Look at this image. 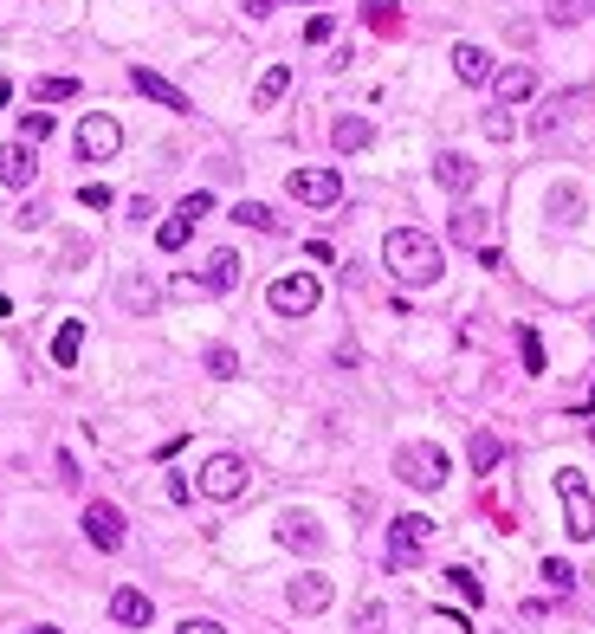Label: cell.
I'll return each mask as SVG.
<instances>
[{"label": "cell", "mask_w": 595, "mask_h": 634, "mask_svg": "<svg viewBox=\"0 0 595 634\" xmlns=\"http://www.w3.org/2000/svg\"><path fill=\"white\" fill-rule=\"evenodd\" d=\"M382 259H389V272L401 285H434L440 272H447V259H440V240L421 227H395L389 240H382Z\"/></svg>", "instance_id": "1"}, {"label": "cell", "mask_w": 595, "mask_h": 634, "mask_svg": "<svg viewBox=\"0 0 595 634\" xmlns=\"http://www.w3.org/2000/svg\"><path fill=\"white\" fill-rule=\"evenodd\" d=\"M557 499H563V531H570L576 544H589V537H595V499H589V486H583L576 466H563V473H557Z\"/></svg>", "instance_id": "2"}, {"label": "cell", "mask_w": 595, "mask_h": 634, "mask_svg": "<svg viewBox=\"0 0 595 634\" xmlns=\"http://www.w3.org/2000/svg\"><path fill=\"white\" fill-rule=\"evenodd\" d=\"M395 473L408 479L414 492H440V486H447V453L427 447V440H421V447H401L395 453Z\"/></svg>", "instance_id": "3"}, {"label": "cell", "mask_w": 595, "mask_h": 634, "mask_svg": "<svg viewBox=\"0 0 595 634\" xmlns=\"http://www.w3.org/2000/svg\"><path fill=\"white\" fill-rule=\"evenodd\" d=\"M317 298H324V285H317L311 272H285V279H272L266 305L279 311V317H311V311H317Z\"/></svg>", "instance_id": "4"}, {"label": "cell", "mask_w": 595, "mask_h": 634, "mask_svg": "<svg viewBox=\"0 0 595 634\" xmlns=\"http://www.w3.org/2000/svg\"><path fill=\"white\" fill-rule=\"evenodd\" d=\"M427 518L421 512H401L395 525H389V570H414V563H421V550H427Z\"/></svg>", "instance_id": "5"}, {"label": "cell", "mask_w": 595, "mask_h": 634, "mask_svg": "<svg viewBox=\"0 0 595 634\" xmlns=\"http://www.w3.org/2000/svg\"><path fill=\"white\" fill-rule=\"evenodd\" d=\"M201 492H207V499H220V505L240 499V492H246V460H240V453H207Z\"/></svg>", "instance_id": "6"}, {"label": "cell", "mask_w": 595, "mask_h": 634, "mask_svg": "<svg viewBox=\"0 0 595 634\" xmlns=\"http://www.w3.org/2000/svg\"><path fill=\"white\" fill-rule=\"evenodd\" d=\"M117 149H123V123L104 117V110H91V117L78 123V156H85V162H110Z\"/></svg>", "instance_id": "7"}, {"label": "cell", "mask_w": 595, "mask_h": 634, "mask_svg": "<svg viewBox=\"0 0 595 634\" xmlns=\"http://www.w3.org/2000/svg\"><path fill=\"white\" fill-rule=\"evenodd\" d=\"M292 201H304V208H337L343 201V175L337 169H292Z\"/></svg>", "instance_id": "8"}, {"label": "cell", "mask_w": 595, "mask_h": 634, "mask_svg": "<svg viewBox=\"0 0 595 634\" xmlns=\"http://www.w3.org/2000/svg\"><path fill=\"white\" fill-rule=\"evenodd\" d=\"M85 537L98 550H123V512H117V505H104V499H91L85 505Z\"/></svg>", "instance_id": "9"}, {"label": "cell", "mask_w": 595, "mask_h": 634, "mask_svg": "<svg viewBox=\"0 0 595 634\" xmlns=\"http://www.w3.org/2000/svg\"><path fill=\"white\" fill-rule=\"evenodd\" d=\"M33 175H39V162H33V143H7V149H0V188H7V195L33 188Z\"/></svg>", "instance_id": "10"}, {"label": "cell", "mask_w": 595, "mask_h": 634, "mask_svg": "<svg viewBox=\"0 0 595 634\" xmlns=\"http://www.w3.org/2000/svg\"><path fill=\"white\" fill-rule=\"evenodd\" d=\"M434 182L447 188V195H466V188L479 182V162L460 156V149H447V156H434Z\"/></svg>", "instance_id": "11"}, {"label": "cell", "mask_w": 595, "mask_h": 634, "mask_svg": "<svg viewBox=\"0 0 595 634\" xmlns=\"http://www.w3.org/2000/svg\"><path fill=\"white\" fill-rule=\"evenodd\" d=\"M130 85L143 91L149 104H162V110H188V91H182V85H169L162 72H149V65H136V72H130Z\"/></svg>", "instance_id": "12"}, {"label": "cell", "mask_w": 595, "mask_h": 634, "mask_svg": "<svg viewBox=\"0 0 595 634\" xmlns=\"http://www.w3.org/2000/svg\"><path fill=\"white\" fill-rule=\"evenodd\" d=\"M279 544L285 550H324V525L311 512H285L279 518Z\"/></svg>", "instance_id": "13"}, {"label": "cell", "mask_w": 595, "mask_h": 634, "mask_svg": "<svg viewBox=\"0 0 595 634\" xmlns=\"http://www.w3.org/2000/svg\"><path fill=\"white\" fill-rule=\"evenodd\" d=\"M583 104H589V91H563V98H550V104L531 117V130H537V136H557L563 123H570L576 110H583Z\"/></svg>", "instance_id": "14"}, {"label": "cell", "mask_w": 595, "mask_h": 634, "mask_svg": "<svg viewBox=\"0 0 595 634\" xmlns=\"http://www.w3.org/2000/svg\"><path fill=\"white\" fill-rule=\"evenodd\" d=\"M149 615L156 609H149L143 589H110V622L117 628H149Z\"/></svg>", "instance_id": "15"}, {"label": "cell", "mask_w": 595, "mask_h": 634, "mask_svg": "<svg viewBox=\"0 0 595 634\" xmlns=\"http://www.w3.org/2000/svg\"><path fill=\"white\" fill-rule=\"evenodd\" d=\"M492 91H498L505 104H524V98L537 91V72H531V65H505V72H492Z\"/></svg>", "instance_id": "16"}, {"label": "cell", "mask_w": 595, "mask_h": 634, "mask_svg": "<svg viewBox=\"0 0 595 634\" xmlns=\"http://www.w3.org/2000/svg\"><path fill=\"white\" fill-rule=\"evenodd\" d=\"M369 117H337L330 123V149H337V156H356V149H369Z\"/></svg>", "instance_id": "17"}, {"label": "cell", "mask_w": 595, "mask_h": 634, "mask_svg": "<svg viewBox=\"0 0 595 634\" xmlns=\"http://www.w3.org/2000/svg\"><path fill=\"white\" fill-rule=\"evenodd\" d=\"M292 609L298 615L330 609V576H292Z\"/></svg>", "instance_id": "18"}, {"label": "cell", "mask_w": 595, "mask_h": 634, "mask_svg": "<svg viewBox=\"0 0 595 634\" xmlns=\"http://www.w3.org/2000/svg\"><path fill=\"white\" fill-rule=\"evenodd\" d=\"M233 285H240V253L220 246V253L207 259V272H201V292H233Z\"/></svg>", "instance_id": "19"}, {"label": "cell", "mask_w": 595, "mask_h": 634, "mask_svg": "<svg viewBox=\"0 0 595 634\" xmlns=\"http://www.w3.org/2000/svg\"><path fill=\"white\" fill-rule=\"evenodd\" d=\"M78 350H85V324H78V317H65V324L52 330V363L72 369V363H78Z\"/></svg>", "instance_id": "20"}, {"label": "cell", "mask_w": 595, "mask_h": 634, "mask_svg": "<svg viewBox=\"0 0 595 634\" xmlns=\"http://www.w3.org/2000/svg\"><path fill=\"white\" fill-rule=\"evenodd\" d=\"M453 72H460V85H486V78H492L486 46H453Z\"/></svg>", "instance_id": "21"}, {"label": "cell", "mask_w": 595, "mask_h": 634, "mask_svg": "<svg viewBox=\"0 0 595 634\" xmlns=\"http://www.w3.org/2000/svg\"><path fill=\"white\" fill-rule=\"evenodd\" d=\"M466 453H473V473H492V466L505 460V440H498L492 427H479V434H473V447H466Z\"/></svg>", "instance_id": "22"}, {"label": "cell", "mask_w": 595, "mask_h": 634, "mask_svg": "<svg viewBox=\"0 0 595 634\" xmlns=\"http://www.w3.org/2000/svg\"><path fill=\"white\" fill-rule=\"evenodd\" d=\"M285 91H292V65H272V72H266V78H259V91H253V104H259V110H272V104H279V98H285Z\"/></svg>", "instance_id": "23"}, {"label": "cell", "mask_w": 595, "mask_h": 634, "mask_svg": "<svg viewBox=\"0 0 595 634\" xmlns=\"http://www.w3.org/2000/svg\"><path fill=\"white\" fill-rule=\"evenodd\" d=\"M33 98H39V104H65V98H78V78H65V72H46V78L33 85Z\"/></svg>", "instance_id": "24"}, {"label": "cell", "mask_w": 595, "mask_h": 634, "mask_svg": "<svg viewBox=\"0 0 595 634\" xmlns=\"http://www.w3.org/2000/svg\"><path fill=\"white\" fill-rule=\"evenodd\" d=\"M453 240H460V246H486V214L460 208V214H453Z\"/></svg>", "instance_id": "25"}, {"label": "cell", "mask_w": 595, "mask_h": 634, "mask_svg": "<svg viewBox=\"0 0 595 634\" xmlns=\"http://www.w3.org/2000/svg\"><path fill=\"white\" fill-rule=\"evenodd\" d=\"M233 220H240V227H253V233H272V227H279V214H272L266 201H240V208H233Z\"/></svg>", "instance_id": "26"}, {"label": "cell", "mask_w": 595, "mask_h": 634, "mask_svg": "<svg viewBox=\"0 0 595 634\" xmlns=\"http://www.w3.org/2000/svg\"><path fill=\"white\" fill-rule=\"evenodd\" d=\"M188 233H195V220H182V214H175V220H162V227H156V246H162V253H182V246H188Z\"/></svg>", "instance_id": "27"}, {"label": "cell", "mask_w": 595, "mask_h": 634, "mask_svg": "<svg viewBox=\"0 0 595 634\" xmlns=\"http://www.w3.org/2000/svg\"><path fill=\"white\" fill-rule=\"evenodd\" d=\"M363 20L376 26V33H395V26H401V13H395V0H363Z\"/></svg>", "instance_id": "28"}, {"label": "cell", "mask_w": 595, "mask_h": 634, "mask_svg": "<svg viewBox=\"0 0 595 634\" xmlns=\"http://www.w3.org/2000/svg\"><path fill=\"white\" fill-rule=\"evenodd\" d=\"M518 350H524V369H531V376H544V337H537L531 324L518 330Z\"/></svg>", "instance_id": "29"}, {"label": "cell", "mask_w": 595, "mask_h": 634, "mask_svg": "<svg viewBox=\"0 0 595 634\" xmlns=\"http://www.w3.org/2000/svg\"><path fill=\"white\" fill-rule=\"evenodd\" d=\"M123 305H130L136 317H143L149 305H156V285H149V279H123Z\"/></svg>", "instance_id": "30"}, {"label": "cell", "mask_w": 595, "mask_h": 634, "mask_svg": "<svg viewBox=\"0 0 595 634\" xmlns=\"http://www.w3.org/2000/svg\"><path fill=\"white\" fill-rule=\"evenodd\" d=\"M20 136H26V143H46V136H52V110H26V117H20Z\"/></svg>", "instance_id": "31"}, {"label": "cell", "mask_w": 595, "mask_h": 634, "mask_svg": "<svg viewBox=\"0 0 595 634\" xmlns=\"http://www.w3.org/2000/svg\"><path fill=\"white\" fill-rule=\"evenodd\" d=\"M550 214H557V220H576V214H583V195H576V188H557V195H550Z\"/></svg>", "instance_id": "32"}, {"label": "cell", "mask_w": 595, "mask_h": 634, "mask_svg": "<svg viewBox=\"0 0 595 634\" xmlns=\"http://www.w3.org/2000/svg\"><path fill=\"white\" fill-rule=\"evenodd\" d=\"M233 369H240V356H233L227 343H214V350H207V376H233Z\"/></svg>", "instance_id": "33"}, {"label": "cell", "mask_w": 595, "mask_h": 634, "mask_svg": "<svg viewBox=\"0 0 595 634\" xmlns=\"http://www.w3.org/2000/svg\"><path fill=\"white\" fill-rule=\"evenodd\" d=\"M447 583L460 589L466 602H486V589H479V576H473V570H447Z\"/></svg>", "instance_id": "34"}, {"label": "cell", "mask_w": 595, "mask_h": 634, "mask_svg": "<svg viewBox=\"0 0 595 634\" xmlns=\"http://www.w3.org/2000/svg\"><path fill=\"white\" fill-rule=\"evenodd\" d=\"M583 20V0H550V26H576Z\"/></svg>", "instance_id": "35"}, {"label": "cell", "mask_w": 595, "mask_h": 634, "mask_svg": "<svg viewBox=\"0 0 595 634\" xmlns=\"http://www.w3.org/2000/svg\"><path fill=\"white\" fill-rule=\"evenodd\" d=\"M175 214H182V220H207V214H214V195H188Z\"/></svg>", "instance_id": "36"}, {"label": "cell", "mask_w": 595, "mask_h": 634, "mask_svg": "<svg viewBox=\"0 0 595 634\" xmlns=\"http://www.w3.org/2000/svg\"><path fill=\"white\" fill-rule=\"evenodd\" d=\"M544 576H550V589H570V583H576V570H570L563 557H550V563H544Z\"/></svg>", "instance_id": "37"}, {"label": "cell", "mask_w": 595, "mask_h": 634, "mask_svg": "<svg viewBox=\"0 0 595 634\" xmlns=\"http://www.w3.org/2000/svg\"><path fill=\"white\" fill-rule=\"evenodd\" d=\"M304 39H311V46H324V39H330V13H311V20H304Z\"/></svg>", "instance_id": "38"}, {"label": "cell", "mask_w": 595, "mask_h": 634, "mask_svg": "<svg viewBox=\"0 0 595 634\" xmlns=\"http://www.w3.org/2000/svg\"><path fill=\"white\" fill-rule=\"evenodd\" d=\"M78 201H85V208H110V188L104 182H85V188H78Z\"/></svg>", "instance_id": "39"}, {"label": "cell", "mask_w": 595, "mask_h": 634, "mask_svg": "<svg viewBox=\"0 0 595 634\" xmlns=\"http://www.w3.org/2000/svg\"><path fill=\"white\" fill-rule=\"evenodd\" d=\"M486 136H492V143H505V136H511V117H505V110H486Z\"/></svg>", "instance_id": "40"}, {"label": "cell", "mask_w": 595, "mask_h": 634, "mask_svg": "<svg viewBox=\"0 0 595 634\" xmlns=\"http://www.w3.org/2000/svg\"><path fill=\"white\" fill-rule=\"evenodd\" d=\"M175 634H227V628H220V622H201V615H195V622H182Z\"/></svg>", "instance_id": "41"}, {"label": "cell", "mask_w": 595, "mask_h": 634, "mask_svg": "<svg viewBox=\"0 0 595 634\" xmlns=\"http://www.w3.org/2000/svg\"><path fill=\"white\" fill-rule=\"evenodd\" d=\"M240 7H246V13H253V20H266V13H272V7H279V0H240Z\"/></svg>", "instance_id": "42"}, {"label": "cell", "mask_w": 595, "mask_h": 634, "mask_svg": "<svg viewBox=\"0 0 595 634\" xmlns=\"http://www.w3.org/2000/svg\"><path fill=\"white\" fill-rule=\"evenodd\" d=\"M7 98H13V85H7V78H0V104H7Z\"/></svg>", "instance_id": "43"}, {"label": "cell", "mask_w": 595, "mask_h": 634, "mask_svg": "<svg viewBox=\"0 0 595 634\" xmlns=\"http://www.w3.org/2000/svg\"><path fill=\"white\" fill-rule=\"evenodd\" d=\"M39 634H65V628H39Z\"/></svg>", "instance_id": "44"}]
</instances>
